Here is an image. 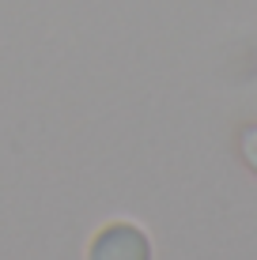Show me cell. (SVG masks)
I'll list each match as a JSON object with an SVG mask.
<instances>
[{"label": "cell", "instance_id": "obj_1", "mask_svg": "<svg viewBox=\"0 0 257 260\" xmlns=\"http://www.w3.org/2000/svg\"><path fill=\"white\" fill-rule=\"evenodd\" d=\"M83 260H152V238L136 222H106L91 238Z\"/></svg>", "mask_w": 257, "mask_h": 260}, {"label": "cell", "instance_id": "obj_2", "mask_svg": "<svg viewBox=\"0 0 257 260\" xmlns=\"http://www.w3.org/2000/svg\"><path fill=\"white\" fill-rule=\"evenodd\" d=\"M238 155H242V162L257 174V124H246L242 136H238Z\"/></svg>", "mask_w": 257, "mask_h": 260}]
</instances>
